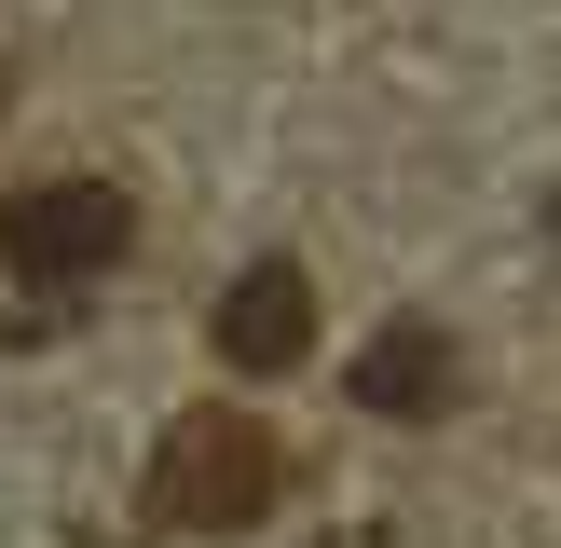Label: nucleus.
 <instances>
[{"mask_svg": "<svg viewBox=\"0 0 561 548\" xmlns=\"http://www.w3.org/2000/svg\"><path fill=\"white\" fill-rule=\"evenodd\" d=\"M274 438L247 425V411H179L151 453V493H137V521L151 535H247V521L274 507Z\"/></svg>", "mask_w": 561, "mask_h": 548, "instance_id": "1", "label": "nucleus"}, {"mask_svg": "<svg viewBox=\"0 0 561 548\" xmlns=\"http://www.w3.org/2000/svg\"><path fill=\"white\" fill-rule=\"evenodd\" d=\"M219 356H233L247 384H274V370H301V343H316V288H301V261H247L233 288H219Z\"/></svg>", "mask_w": 561, "mask_h": 548, "instance_id": "4", "label": "nucleus"}, {"mask_svg": "<svg viewBox=\"0 0 561 548\" xmlns=\"http://www.w3.org/2000/svg\"><path fill=\"white\" fill-rule=\"evenodd\" d=\"M548 233H561V206H548Z\"/></svg>", "mask_w": 561, "mask_h": 548, "instance_id": "5", "label": "nucleus"}, {"mask_svg": "<svg viewBox=\"0 0 561 548\" xmlns=\"http://www.w3.org/2000/svg\"><path fill=\"white\" fill-rule=\"evenodd\" d=\"M124 247H137V192H110V179H27L14 206H0V261H14V288H42L55 316H69V288H96Z\"/></svg>", "mask_w": 561, "mask_h": 548, "instance_id": "2", "label": "nucleus"}, {"mask_svg": "<svg viewBox=\"0 0 561 548\" xmlns=\"http://www.w3.org/2000/svg\"><path fill=\"white\" fill-rule=\"evenodd\" d=\"M466 398V356L438 316H383L370 343H356V411H383V425H438V411Z\"/></svg>", "mask_w": 561, "mask_h": 548, "instance_id": "3", "label": "nucleus"}]
</instances>
